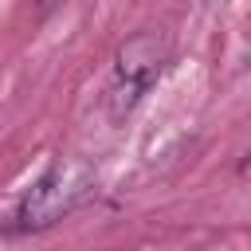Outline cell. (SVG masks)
I'll list each match as a JSON object with an SVG mask.
<instances>
[{
	"label": "cell",
	"mask_w": 251,
	"mask_h": 251,
	"mask_svg": "<svg viewBox=\"0 0 251 251\" xmlns=\"http://www.w3.org/2000/svg\"><path fill=\"white\" fill-rule=\"evenodd\" d=\"M169 59V39L161 31H141L118 51V71H114V110L126 114L161 75Z\"/></svg>",
	"instance_id": "2"
},
{
	"label": "cell",
	"mask_w": 251,
	"mask_h": 251,
	"mask_svg": "<svg viewBox=\"0 0 251 251\" xmlns=\"http://www.w3.org/2000/svg\"><path fill=\"white\" fill-rule=\"evenodd\" d=\"M90 192H94V169L82 157H59L24 192L20 208L12 212L8 231H43V227L59 224L63 216H71Z\"/></svg>",
	"instance_id": "1"
}]
</instances>
